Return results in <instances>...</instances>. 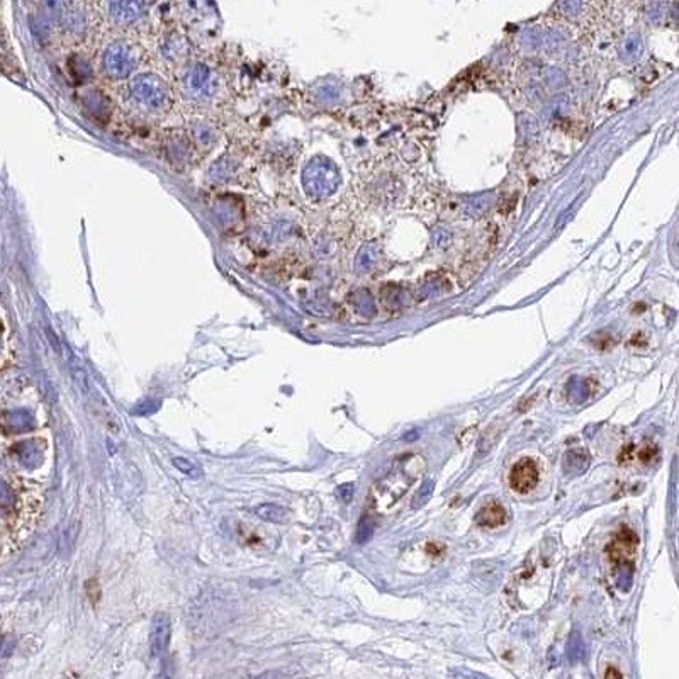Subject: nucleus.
Instances as JSON below:
<instances>
[{"label": "nucleus", "instance_id": "1", "mask_svg": "<svg viewBox=\"0 0 679 679\" xmlns=\"http://www.w3.org/2000/svg\"><path fill=\"white\" fill-rule=\"evenodd\" d=\"M425 459L418 454H410L399 457L393 464L388 474L376 483L371 493V505L376 511L388 510L405 496L418 477L425 472Z\"/></svg>", "mask_w": 679, "mask_h": 679}, {"label": "nucleus", "instance_id": "2", "mask_svg": "<svg viewBox=\"0 0 679 679\" xmlns=\"http://www.w3.org/2000/svg\"><path fill=\"white\" fill-rule=\"evenodd\" d=\"M133 102L146 113H160L172 102L169 84L157 73H141L133 79L130 85Z\"/></svg>", "mask_w": 679, "mask_h": 679}, {"label": "nucleus", "instance_id": "3", "mask_svg": "<svg viewBox=\"0 0 679 679\" xmlns=\"http://www.w3.org/2000/svg\"><path fill=\"white\" fill-rule=\"evenodd\" d=\"M180 89H182L184 96L191 101L204 102L213 99L216 94L218 82L208 65L196 63V65L187 67V70L184 72L182 79H180Z\"/></svg>", "mask_w": 679, "mask_h": 679}, {"label": "nucleus", "instance_id": "4", "mask_svg": "<svg viewBox=\"0 0 679 679\" xmlns=\"http://www.w3.org/2000/svg\"><path fill=\"white\" fill-rule=\"evenodd\" d=\"M140 63L138 50L128 41H114L104 53V68L114 79H126Z\"/></svg>", "mask_w": 679, "mask_h": 679}, {"label": "nucleus", "instance_id": "5", "mask_svg": "<svg viewBox=\"0 0 679 679\" xmlns=\"http://www.w3.org/2000/svg\"><path fill=\"white\" fill-rule=\"evenodd\" d=\"M184 24L199 36H211L219 29V16L216 7L208 2H192L184 6Z\"/></svg>", "mask_w": 679, "mask_h": 679}, {"label": "nucleus", "instance_id": "6", "mask_svg": "<svg viewBox=\"0 0 679 679\" xmlns=\"http://www.w3.org/2000/svg\"><path fill=\"white\" fill-rule=\"evenodd\" d=\"M639 547V537L635 535L634 530L622 527L620 532L615 535V539L608 544L607 552L610 561L620 569H627V567H634L635 554H637Z\"/></svg>", "mask_w": 679, "mask_h": 679}, {"label": "nucleus", "instance_id": "7", "mask_svg": "<svg viewBox=\"0 0 679 679\" xmlns=\"http://www.w3.org/2000/svg\"><path fill=\"white\" fill-rule=\"evenodd\" d=\"M540 471L534 459L525 457L511 467L510 471V486L515 493L528 494L534 491L539 484Z\"/></svg>", "mask_w": 679, "mask_h": 679}, {"label": "nucleus", "instance_id": "8", "mask_svg": "<svg viewBox=\"0 0 679 679\" xmlns=\"http://www.w3.org/2000/svg\"><path fill=\"white\" fill-rule=\"evenodd\" d=\"M172 639V622L169 615L158 613L155 615L152 622V630H150V651L153 657H162L169 651Z\"/></svg>", "mask_w": 679, "mask_h": 679}, {"label": "nucleus", "instance_id": "9", "mask_svg": "<svg viewBox=\"0 0 679 679\" xmlns=\"http://www.w3.org/2000/svg\"><path fill=\"white\" fill-rule=\"evenodd\" d=\"M145 12V4L141 2H114L109 4V14L114 21L121 24L135 23Z\"/></svg>", "mask_w": 679, "mask_h": 679}, {"label": "nucleus", "instance_id": "10", "mask_svg": "<svg viewBox=\"0 0 679 679\" xmlns=\"http://www.w3.org/2000/svg\"><path fill=\"white\" fill-rule=\"evenodd\" d=\"M477 523L481 527L486 528H496L501 527L506 520V511L503 508V505L500 501H489L486 503L483 508L479 510V513L476 515Z\"/></svg>", "mask_w": 679, "mask_h": 679}, {"label": "nucleus", "instance_id": "11", "mask_svg": "<svg viewBox=\"0 0 679 679\" xmlns=\"http://www.w3.org/2000/svg\"><path fill=\"white\" fill-rule=\"evenodd\" d=\"M162 51L167 58L174 60V62L184 60L189 53L187 40L186 38L179 36V34H172V36H169L165 41H163Z\"/></svg>", "mask_w": 679, "mask_h": 679}, {"label": "nucleus", "instance_id": "12", "mask_svg": "<svg viewBox=\"0 0 679 679\" xmlns=\"http://www.w3.org/2000/svg\"><path fill=\"white\" fill-rule=\"evenodd\" d=\"M255 515L270 523H286L291 518L289 510L279 505H262L259 508H255Z\"/></svg>", "mask_w": 679, "mask_h": 679}, {"label": "nucleus", "instance_id": "13", "mask_svg": "<svg viewBox=\"0 0 679 679\" xmlns=\"http://www.w3.org/2000/svg\"><path fill=\"white\" fill-rule=\"evenodd\" d=\"M590 464V455L586 454V450H569L564 459V466L566 471L571 467V474H579L583 472Z\"/></svg>", "mask_w": 679, "mask_h": 679}, {"label": "nucleus", "instance_id": "14", "mask_svg": "<svg viewBox=\"0 0 679 679\" xmlns=\"http://www.w3.org/2000/svg\"><path fill=\"white\" fill-rule=\"evenodd\" d=\"M172 464H174L175 469L182 472L184 476H187L189 479L199 481V479H203V477H204L203 469H201V467L197 466V464H194L192 461H189V459H186V457H174V459H172Z\"/></svg>", "mask_w": 679, "mask_h": 679}, {"label": "nucleus", "instance_id": "15", "mask_svg": "<svg viewBox=\"0 0 679 679\" xmlns=\"http://www.w3.org/2000/svg\"><path fill=\"white\" fill-rule=\"evenodd\" d=\"M501 430H503V425L500 423V421H494L491 427L486 430V432L483 433V437H481V440H479V452L481 454L489 452V450H491L493 447L496 445V442L500 440Z\"/></svg>", "mask_w": 679, "mask_h": 679}, {"label": "nucleus", "instance_id": "16", "mask_svg": "<svg viewBox=\"0 0 679 679\" xmlns=\"http://www.w3.org/2000/svg\"><path fill=\"white\" fill-rule=\"evenodd\" d=\"M433 489H435V483H433L432 479L425 481V484L421 486V489L418 493H416L415 500H413V506H415V508H420L421 505H425V503H427L430 498H432Z\"/></svg>", "mask_w": 679, "mask_h": 679}, {"label": "nucleus", "instance_id": "17", "mask_svg": "<svg viewBox=\"0 0 679 679\" xmlns=\"http://www.w3.org/2000/svg\"><path fill=\"white\" fill-rule=\"evenodd\" d=\"M656 457H657V447L654 444H649V442L640 447L637 452V459L642 464H651Z\"/></svg>", "mask_w": 679, "mask_h": 679}, {"label": "nucleus", "instance_id": "18", "mask_svg": "<svg viewBox=\"0 0 679 679\" xmlns=\"http://www.w3.org/2000/svg\"><path fill=\"white\" fill-rule=\"evenodd\" d=\"M19 455H21V461H23L24 464H28V466H33V464L36 462V455H38L36 445L31 444V442L21 445Z\"/></svg>", "mask_w": 679, "mask_h": 679}, {"label": "nucleus", "instance_id": "19", "mask_svg": "<svg viewBox=\"0 0 679 679\" xmlns=\"http://www.w3.org/2000/svg\"><path fill=\"white\" fill-rule=\"evenodd\" d=\"M12 505H14V494L6 483L0 481V508H9Z\"/></svg>", "mask_w": 679, "mask_h": 679}, {"label": "nucleus", "instance_id": "20", "mask_svg": "<svg viewBox=\"0 0 679 679\" xmlns=\"http://www.w3.org/2000/svg\"><path fill=\"white\" fill-rule=\"evenodd\" d=\"M445 550V547L442 544H428L427 545V552L428 554H432V556H438V554H442Z\"/></svg>", "mask_w": 679, "mask_h": 679}, {"label": "nucleus", "instance_id": "21", "mask_svg": "<svg viewBox=\"0 0 679 679\" xmlns=\"http://www.w3.org/2000/svg\"><path fill=\"white\" fill-rule=\"evenodd\" d=\"M457 679H488V678H484L483 674H477V673L461 671V673L457 674Z\"/></svg>", "mask_w": 679, "mask_h": 679}, {"label": "nucleus", "instance_id": "22", "mask_svg": "<svg viewBox=\"0 0 679 679\" xmlns=\"http://www.w3.org/2000/svg\"><path fill=\"white\" fill-rule=\"evenodd\" d=\"M605 679H622V674L617 668H608L607 674H605Z\"/></svg>", "mask_w": 679, "mask_h": 679}, {"label": "nucleus", "instance_id": "23", "mask_svg": "<svg viewBox=\"0 0 679 679\" xmlns=\"http://www.w3.org/2000/svg\"><path fill=\"white\" fill-rule=\"evenodd\" d=\"M65 679H67V678H65Z\"/></svg>", "mask_w": 679, "mask_h": 679}]
</instances>
